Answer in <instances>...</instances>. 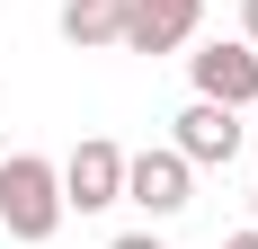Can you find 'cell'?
I'll use <instances>...</instances> for the list:
<instances>
[{
    "instance_id": "7c38bea8",
    "label": "cell",
    "mask_w": 258,
    "mask_h": 249,
    "mask_svg": "<svg viewBox=\"0 0 258 249\" xmlns=\"http://www.w3.org/2000/svg\"><path fill=\"white\" fill-rule=\"evenodd\" d=\"M0 151H9V134H0Z\"/></svg>"
},
{
    "instance_id": "5b68a950",
    "label": "cell",
    "mask_w": 258,
    "mask_h": 249,
    "mask_svg": "<svg viewBox=\"0 0 258 249\" xmlns=\"http://www.w3.org/2000/svg\"><path fill=\"white\" fill-rule=\"evenodd\" d=\"M196 27H205V0H125L116 53H187Z\"/></svg>"
},
{
    "instance_id": "9c48e42d",
    "label": "cell",
    "mask_w": 258,
    "mask_h": 249,
    "mask_svg": "<svg viewBox=\"0 0 258 249\" xmlns=\"http://www.w3.org/2000/svg\"><path fill=\"white\" fill-rule=\"evenodd\" d=\"M240 45H258V0H240Z\"/></svg>"
},
{
    "instance_id": "52a82bcc",
    "label": "cell",
    "mask_w": 258,
    "mask_h": 249,
    "mask_svg": "<svg viewBox=\"0 0 258 249\" xmlns=\"http://www.w3.org/2000/svg\"><path fill=\"white\" fill-rule=\"evenodd\" d=\"M62 45L72 53H116V36H125V0H62Z\"/></svg>"
},
{
    "instance_id": "8992f818",
    "label": "cell",
    "mask_w": 258,
    "mask_h": 249,
    "mask_svg": "<svg viewBox=\"0 0 258 249\" xmlns=\"http://www.w3.org/2000/svg\"><path fill=\"white\" fill-rule=\"evenodd\" d=\"M187 80H196V98H214V107H258V45H240V36L196 45L187 53Z\"/></svg>"
},
{
    "instance_id": "7a4b0ae2",
    "label": "cell",
    "mask_w": 258,
    "mask_h": 249,
    "mask_svg": "<svg viewBox=\"0 0 258 249\" xmlns=\"http://www.w3.org/2000/svg\"><path fill=\"white\" fill-rule=\"evenodd\" d=\"M62 214H107V205H125V143H107V134H80L62 160Z\"/></svg>"
},
{
    "instance_id": "3957f363",
    "label": "cell",
    "mask_w": 258,
    "mask_h": 249,
    "mask_svg": "<svg viewBox=\"0 0 258 249\" xmlns=\"http://www.w3.org/2000/svg\"><path fill=\"white\" fill-rule=\"evenodd\" d=\"M125 205H143V223H178L187 205H196V169H187L169 143L125 151Z\"/></svg>"
},
{
    "instance_id": "6da1fadb",
    "label": "cell",
    "mask_w": 258,
    "mask_h": 249,
    "mask_svg": "<svg viewBox=\"0 0 258 249\" xmlns=\"http://www.w3.org/2000/svg\"><path fill=\"white\" fill-rule=\"evenodd\" d=\"M0 231L27 249L62 231V178L45 151H0Z\"/></svg>"
},
{
    "instance_id": "8fae6325",
    "label": "cell",
    "mask_w": 258,
    "mask_h": 249,
    "mask_svg": "<svg viewBox=\"0 0 258 249\" xmlns=\"http://www.w3.org/2000/svg\"><path fill=\"white\" fill-rule=\"evenodd\" d=\"M249 223H258V187H249Z\"/></svg>"
},
{
    "instance_id": "ba28073f",
    "label": "cell",
    "mask_w": 258,
    "mask_h": 249,
    "mask_svg": "<svg viewBox=\"0 0 258 249\" xmlns=\"http://www.w3.org/2000/svg\"><path fill=\"white\" fill-rule=\"evenodd\" d=\"M107 249H169V240H160V231H116Z\"/></svg>"
},
{
    "instance_id": "30bf717a",
    "label": "cell",
    "mask_w": 258,
    "mask_h": 249,
    "mask_svg": "<svg viewBox=\"0 0 258 249\" xmlns=\"http://www.w3.org/2000/svg\"><path fill=\"white\" fill-rule=\"evenodd\" d=\"M223 249H258V223H249V231H232V240H223Z\"/></svg>"
},
{
    "instance_id": "277c9868",
    "label": "cell",
    "mask_w": 258,
    "mask_h": 249,
    "mask_svg": "<svg viewBox=\"0 0 258 249\" xmlns=\"http://www.w3.org/2000/svg\"><path fill=\"white\" fill-rule=\"evenodd\" d=\"M169 125H178V134H169V151H178L187 169H232V160H240V134H249V125H240V107H214V98H187Z\"/></svg>"
}]
</instances>
